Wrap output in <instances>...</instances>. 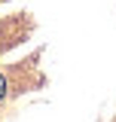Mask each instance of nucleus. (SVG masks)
<instances>
[{
    "mask_svg": "<svg viewBox=\"0 0 116 122\" xmlns=\"http://www.w3.org/2000/svg\"><path fill=\"white\" fill-rule=\"evenodd\" d=\"M3 95H6V79L0 76V98H3Z\"/></svg>",
    "mask_w": 116,
    "mask_h": 122,
    "instance_id": "f257e3e1",
    "label": "nucleus"
}]
</instances>
